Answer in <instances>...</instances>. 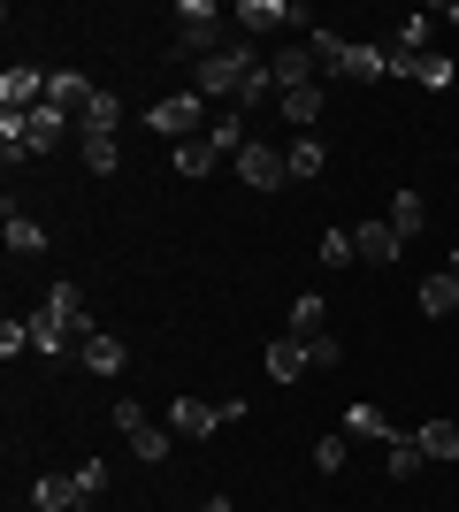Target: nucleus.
<instances>
[{
    "label": "nucleus",
    "mask_w": 459,
    "mask_h": 512,
    "mask_svg": "<svg viewBox=\"0 0 459 512\" xmlns=\"http://www.w3.org/2000/svg\"><path fill=\"white\" fill-rule=\"evenodd\" d=\"M391 230L406 237V245H414V237L429 230V199H421L414 184H406V192H391Z\"/></svg>",
    "instance_id": "aec40b11"
},
{
    "label": "nucleus",
    "mask_w": 459,
    "mask_h": 512,
    "mask_svg": "<svg viewBox=\"0 0 459 512\" xmlns=\"http://www.w3.org/2000/svg\"><path fill=\"white\" fill-rule=\"evenodd\" d=\"M421 467H429V459H421V444H414V428H406V436H398V444H383V474H391V482H414Z\"/></svg>",
    "instance_id": "b1692460"
},
{
    "label": "nucleus",
    "mask_w": 459,
    "mask_h": 512,
    "mask_svg": "<svg viewBox=\"0 0 459 512\" xmlns=\"http://www.w3.org/2000/svg\"><path fill=\"white\" fill-rule=\"evenodd\" d=\"M345 451H352V436H322V444H314V467L337 474V467H345Z\"/></svg>",
    "instance_id": "7c9ffc66"
},
{
    "label": "nucleus",
    "mask_w": 459,
    "mask_h": 512,
    "mask_svg": "<svg viewBox=\"0 0 459 512\" xmlns=\"http://www.w3.org/2000/svg\"><path fill=\"white\" fill-rule=\"evenodd\" d=\"M291 337H322V291L291 299Z\"/></svg>",
    "instance_id": "c85d7f7f"
},
{
    "label": "nucleus",
    "mask_w": 459,
    "mask_h": 512,
    "mask_svg": "<svg viewBox=\"0 0 459 512\" xmlns=\"http://www.w3.org/2000/svg\"><path fill=\"white\" fill-rule=\"evenodd\" d=\"M306 360H314V367H337V360H345V344H337V337H306Z\"/></svg>",
    "instance_id": "473e14b6"
},
{
    "label": "nucleus",
    "mask_w": 459,
    "mask_h": 512,
    "mask_svg": "<svg viewBox=\"0 0 459 512\" xmlns=\"http://www.w3.org/2000/svg\"><path fill=\"white\" fill-rule=\"evenodd\" d=\"M77 490H85V497L108 490V459H85V467H77Z\"/></svg>",
    "instance_id": "72a5a7b5"
},
{
    "label": "nucleus",
    "mask_w": 459,
    "mask_h": 512,
    "mask_svg": "<svg viewBox=\"0 0 459 512\" xmlns=\"http://www.w3.org/2000/svg\"><path fill=\"white\" fill-rule=\"evenodd\" d=\"M245 413V398H176L169 406V428L176 436H192V444H207V436H215V428H230Z\"/></svg>",
    "instance_id": "423d86ee"
},
{
    "label": "nucleus",
    "mask_w": 459,
    "mask_h": 512,
    "mask_svg": "<svg viewBox=\"0 0 459 512\" xmlns=\"http://www.w3.org/2000/svg\"><path fill=\"white\" fill-rule=\"evenodd\" d=\"M199 107H207V100H199V92H192V85H184V92H169V100L153 107L146 123H153V130H161V138H176V146H184V138H199Z\"/></svg>",
    "instance_id": "1a4fd4ad"
},
{
    "label": "nucleus",
    "mask_w": 459,
    "mask_h": 512,
    "mask_svg": "<svg viewBox=\"0 0 459 512\" xmlns=\"http://www.w3.org/2000/svg\"><path fill=\"white\" fill-rule=\"evenodd\" d=\"M62 130H69V115H62V107H31V115H0V153H8V161H31V153L62 146Z\"/></svg>",
    "instance_id": "20e7f679"
},
{
    "label": "nucleus",
    "mask_w": 459,
    "mask_h": 512,
    "mask_svg": "<svg viewBox=\"0 0 459 512\" xmlns=\"http://www.w3.org/2000/svg\"><path fill=\"white\" fill-rule=\"evenodd\" d=\"M314 62L322 69H337V77H352V85H375V77H391V46H352V39H337V31H314Z\"/></svg>",
    "instance_id": "7ed1b4c3"
},
{
    "label": "nucleus",
    "mask_w": 459,
    "mask_h": 512,
    "mask_svg": "<svg viewBox=\"0 0 459 512\" xmlns=\"http://www.w3.org/2000/svg\"><path fill=\"white\" fill-rule=\"evenodd\" d=\"M85 337H92L85 291H77V283H54V291H46V306L31 314V352H46V360H62V352H77Z\"/></svg>",
    "instance_id": "f257e3e1"
},
{
    "label": "nucleus",
    "mask_w": 459,
    "mask_h": 512,
    "mask_svg": "<svg viewBox=\"0 0 459 512\" xmlns=\"http://www.w3.org/2000/svg\"><path fill=\"white\" fill-rule=\"evenodd\" d=\"M444 276H459V245H452V260H444Z\"/></svg>",
    "instance_id": "f704fd0d"
},
{
    "label": "nucleus",
    "mask_w": 459,
    "mask_h": 512,
    "mask_svg": "<svg viewBox=\"0 0 459 512\" xmlns=\"http://www.w3.org/2000/svg\"><path fill=\"white\" fill-rule=\"evenodd\" d=\"M352 245H360V260H368V268H391V260L406 253V237H398L391 222H360V230H352Z\"/></svg>",
    "instance_id": "2eb2a0df"
},
{
    "label": "nucleus",
    "mask_w": 459,
    "mask_h": 512,
    "mask_svg": "<svg viewBox=\"0 0 459 512\" xmlns=\"http://www.w3.org/2000/svg\"><path fill=\"white\" fill-rule=\"evenodd\" d=\"M31 505L39 512H77L85 490H77V474H39V482H31Z\"/></svg>",
    "instance_id": "6ab92c4d"
},
{
    "label": "nucleus",
    "mask_w": 459,
    "mask_h": 512,
    "mask_svg": "<svg viewBox=\"0 0 459 512\" xmlns=\"http://www.w3.org/2000/svg\"><path fill=\"white\" fill-rule=\"evenodd\" d=\"M238 153H245V115L230 107V115H222L215 130H199V138H184V146H176V176L207 184V176H215L222 161H238Z\"/></svg>",
    "instance_id": "f03ea898"
},
{
    "label": "nucleus",
    "mask_w": 459,
    "mask_h": 512,
    "mask_svg": "<svg viewBox=\"0 0 459 512\" xmlns=\"http://www.w3.org/2000/svg\"><path fill=\"white\" fill-rule=\"evenodd\" d=\"M77 146H85V169H92V176H115V161H123V153H115V138H100V130H77Z\"/></svg>",
    "instance_id": "cd10ccee"
},
{
    "label": "nucleus",
    "mask_w": 459,
    "mask_h": 512,
    "mask_svg": "<svg viewBox=\"0 0 459 512\" xmlns=\"http://www.w3.org/2000/svg\"><path fill=\"white\" fill-rule=\"evenodd\" d=\"M414 444H421V459H459V428L452 421H421Z\"/></svg>",
    "instance_id": "bb28decb"
},
{
    "label": "nucleus",
    "mask_w": 459,
    "mask_h": 512,
    "mask_svg": "<svg viewBox=\"0 0 459 512\" xmlns=\"http://www.w3.org/2000/svg\"><path fill=\"white\" fill-rule=\"evenodd\" d=\"M77 360H85V375H100V383H108V375H123V360H131V352H123V337L92 329V337L77 344Z\"/></svg>",
    "instance_id": "4468645a"
},
{
    "label": "nucleus",
    "mask_w": 459,
    "mask_h": 512,
    "mask_svg": "<svg viewBox=\"0 0 459 512\" xmlns=\"http://www.w3.org/2000/svg\"><path fill=\"white\" fill-rule=\"evenodd\" d=\"M345 436H368V444H398L406 428H391V413H383V406H352V413H345Z\"/></svg>",
    "instance_id": "412c9836"
},
{
    "label": "nucleus",
    "mask_w": 459,
    "mask_h": 512,
    "mask_svg": "<svg viewBox=\"0 0 459 512\" xmlns=\"http://www.w3.org/2000/svg\"><path fill=\"white\" fill-rule=\"evenodd\" d=\"M230 31H238V23L222 16L215 0H184V8H176V46H184L192 62H207V54H222V46H230Z\"/></svg>",
    "instance_id": "39448f33"
},
{
    "label": "nucleus",
    "mask_w": 459,
    "mask_h": 512,
    "mask_svg": "<svg viewBox=\"0 0 459 512\" xmlns=\"http://www.w3.org/2000/svg\"><path fill=\"white\" fill-rule=\"evenodd\" d=\"M391 77H406V85H429V92H444L459 77L452 69V54H437V46H429V54H391Z\"/></svg>",
    "instance_id": "9b49d317"
},
{
    "label": "nucleus",
    "mask_w": 459,
    "mask_h": 512,
    "mask_svg": "<svg viewBox=\"0 0 459 512\" xmlns=\"http://www.w3.org/2000/svg\"><path fill=\"white\" fill-rule=\"evenodd\" d=\"M31 107H46V77L16 62L8 77H0V115H31Z\"/></svg>",
    "instance_id": "ddd939ff"
},
{
    "label": "nucleus",
    "mask_w": 459,
    "mask_h": 512,
    "mask_svg": "<svg viewBox=\"0 0 459 512\" xmlns=\"http://www.w3.org/2000/svg\"><path fill=\"white\" fill-rule=\"evenodd\" d=\"M115 428L131 436V451H138V459H169V451H176V428L146 421V413H138V398H123V406H115Z\"/></svg>",
    "instance_id": "6e6552de"
},
{
    "label": "nucleus",
    "mask_w": 459,
    "mask_h": 512,
    "mask_svg": "<svg viewBox=\"0 0 459 512\" xmlns=\"http://www.w3.org/2000/svg\"><path fill=\"white\" fill-rule=\"evenodd\" d=\"M16 352H31V321H0V360H16Z\"/></svg>",
    "instance_id": "2f4dec72"
},
{
    "label": "nucleus",
    "mask_w": 459,
    "mask_h": 512,
    "mask_svg": "<svg viewBox=\"0 0 459 512\" xmlns=\"http://www.w3.org/2000/svg\"><path fill=\"white\" fill-rule=\"evenodd\" d=\"M276 107H284V123H291V130H299V138H306V130L322 123V85H299V92H284V100H276Z\"/></svg>",
    "instance_id": "4be33fe9"
},
{
    "label": "nucleus",
    "mask_w": 459,
    "mask_h": 512,
    "mask_svg": "<svg viewBox=\"0 0 459 512\" xmlns=\"http://www.w3.org/2000/svg\"><path fill=\"white\" fill-rule=\"evenodd\" d=\"M306 367H314V360H306V337H291V329H284V337H268V383H299Z\"/></svg>",
    "instance_id": "dca6fc26"
},
{
    "label": "nucleus",
    "mask_w": 459,
    "mask_h": 512,
    "mask_svg": "<svg viewBox=\"0 0 459 512\" xmlns=\"http://www.w3.org/2000/svg\"><path fill=\"white\" fill-rule=\"evenodd\" d=\"M421 314H429V321H452L459 314V276H429V283H421Z\"/></svg>",
    "instance_id": "a878e982"
},
{
    "label": "nucleus",
    "mask_w": 459,
    "mask_h": 512,
    "mask_svg": "<svg viewBox=\"0 0 459 512\" xmlns=\"http://www.w3.org/2000/svg\"><path fill=\"white\" fill-rule=\"evenodd\" d=\"M314 46H276V54H268V85H276V100H284V92H299V85H314Z\"/></svg>",
    "instance_id": "9d476101"
},
{
    "label": "nucleus",
    "mask_w": 459,
    "mask_h": 512,
    "mask_svg": "<svg viewBox=\"0 0 459 512\" xmlns=\"http://www.w3.org/2000/svg\"><path fill=\"white\" fill-rule=\"evenodd\" d=\"M8 253H23V260L46 253V222H39V214H16V207H8Z\"/></svg>",
    "instance_id": "5701e85b"
},
{
    "label": "nucleus",
    "mask_w": 459,
    "mask_h": 512,
    "mask_svg": "<svg viewBox=\"0 0 459 512\" xmlns=\"http://www.w3.org/2000/svg\"><path fill=\"white\" fill-rule=\"evenodd\" d=\"M322 260H329V268H352V260H360L352 230H322Z\"/></svg>",
    "instance_id": "c756f323"
},
{
    "label": "nucleus",
    "mask_w": 459,
    "mask_h": 512,
    "mask_svg": "<svg viewBox=\"0 0 459 512\" xmlns=\"http://www.w3.org/2000/svg\"><path fill=\"white\" fill-rule=\"evenodd\" d=\"M238 176L253 184V192H276V184H291V169H284V146H253V138H245V153H238Z\"/></svg>",
    "instance_id": "f8f14e48"
},
{
    "label": "nucleus",
    "mask_w": 459,
    "mask_h": 512,
    "mask_svg": "<svg viewBox=\"0 0 459 512\" xmlns=\"http://www.w3.org/2000/svg\"><path fill=\"white\" fill-rule=\"evenodd\" d=\"M284 169H291V184H314V176L329 169V146L306 130V138H291V146H284Z\"/></svg>",
    "instance_id": "a211bd4d"
},
{
    "label": "nucleus",
    "mask_w": 459,
    "mask_h": 512,
    "mask_svg": "<svg viewBox=\"0 0 459 512\" xmlns=\"http://www.w3.org/2000/svg\"><path fill=\"white\" fill-rule=\"evenodd\" d=\"M100 85H85L77 69H46V107H62V115H85V100Z\"/></svg>",
    "instance_id": "f3484780"
},
{
    "label": "nucleus",
    "mask_w": 459,
    "mask_h": 512,
    "mask_svg": "<svg viewBox=\"0 0 459 512\" xmlns=\"http://www.w3.org/2000/svg\"><path fill=\"white\" fill-rule=\"evenodd\" d=\"M115 123H123V100L100 85V92L85 100V115H77V130H100V138H115Z\"/></svg>",
    "instance_id": "393cba45"
},
{
    "label": "nucleus",
    "mask_w": 459,
    "mask_h": 512,
    "mask_svg": "<svg viewBox=\"0 0 459 512\" xmlns=\"http://www.w3.org/2000/svg\"><path fill=\"white\" fill-rule=\"evenodd\" d=\"M230 23H238V39H268V31H284V23H314V16H306L299 0H238Z\"/></svg>",
    "instance_id": "0eeeda50"
}]
</instances>
